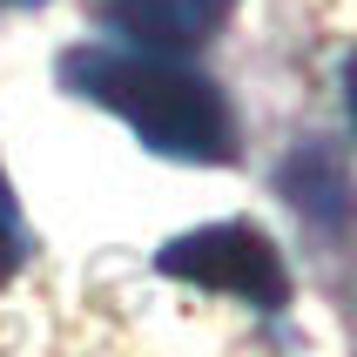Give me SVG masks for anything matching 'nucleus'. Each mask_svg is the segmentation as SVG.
<instances>
[{"instance_id":"nucleus-1","label":"nucleus","mask_w":357,"mask_h":357,"mask_svg":"<svg viewBox=\"0 0 357 357\" xmlns=\"http://www.w3.org/2000/svg\"><path fill=\"white\" fill-rule=\"evenodd\" d=\"M61 81L128 128L142 149L169 162H229L236 115L216 81L162 47H75L61 54Z\"/></svg>"},{"instance_id":"nucleus-2","label":"nucleus","mask_w":357,"mask_h":357,"mask_svg":"<svg viewBox=\"0 0 357 357\" xmlns=\"http://www.w3.org/2000/svg\"><path fill=\"white\" fill-rule=\"evenodd\" d=\"M155 270L176 277V283L229 290V297L257 303V310H277V303L290 297L283 257H277V243L263 236L257 222H202V229H182L176 243H162Z\"/></svg>"},{"instance_id":"nucleus-3","label":"nucleus","mask_w":357,"mask_h":357,"mask_svg":"<svg viewBox=\"0 0 357 357\" xmlns=\"http://www.w3.org/2000/svg\"><path fill=\"white\" fill-rule=\"evenodd\" d=\"M229 0H108V20L121 27L128 47H196L202 34H216V20Z\"/></svg>"},{"instance_id":"nucleus-4","label":"nucleus","mask_w":357,"mask_h":357,"mask_svg":"<svg viewBox=\"0 0 357 357\" xmlns=\"http://www.w3.org/2000/svg\"><path fill=\"white\" fill-rule=\"evenodd\" d=\"M20 250H27V229H20V202H14V189H7V176H0V283H7V270L20 263Z\"/></svg>"},{"instance_id":"nucleus-5","label":"nucleus","mask_w":357,"mask_h":357,"mask_svg":"<svg viewBox=\"0 0 357 357\" xmlns=\"http://www.w3.org/2000/svg\"><path fill=\"white\" fill-rule=\"evenodd\" d=\"M344 101H351V121H357V61H351V75H344Z\"/></svg>"},{"instance_id":"nucleus-6","label":"nucleus","mask_w":357,"mask_h":357,"mask_svg":"<svg viewBox=\"0 0 357 357\" xmlns=\"http://www.w3.org/2000/svg\"><path fill=\"white\" fill-rule=\"evenodd\" d=\"M0 7H40V0H0Z\"/></svg>"}]
</instances>
